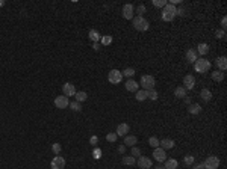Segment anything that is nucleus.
<instances>
[{"instance_id":"obj_1","label":"nucleus","mask_w":227,"mask_h":169,"mask_svg":"<svg viewBox=\"0 0 227 169\" xmlns=\"http://www.w3.org/2000/svg\"><path fill=\"white\" fill-rule=\"evenodd\" d=\"M176 15H177L176 6L171 5V3H167V5L164 6V11H162V20H164V21H173Z\"/></svg>"},{"instance_id":"obj_2","label":"nucleus","mask_w":227,"mask_h":169,"mask_svg":"<svg viewBox=\"0 0 227 169\" xmlns=\"http://www.w3.org/2000/svg\"><path fill=\"white\" fill-rule=\"evenodd\" d=\"M211 62L209 60H206V59H197L195 62H194V68H195V71L197 73H200V74H204V73H207L209 69H211Z\"/></svg>"},{"instance_id":"obj_3","label":"nucleus","mask_w":227,"mask_h":169,"mask_svg":"<svg viewBox=\"0 0 227 169\" xmlns=\"http://www.w3.org/2000/svg\"><path fill=\"white\" fill-rule=\"evenodd\" d=\"M148 21L144 18V17H139V15H136L133 17V27H135L136 30H139V32H146L148 29Z\"/></svg>"},{"instance_id":"obj_4","label":"nucleus","mask_w":227,"mask_h":169,"mask_svg":"<svg viewBox=\"0 0 227 169\" xmlns=\"http://www.w3.org/2000/svg\"><path fill=\"white\" fill-rule=\"evenodd\" d=\"M155 85H156V82H155V77H153V76H142V77H141V86H142L144 91L155 89Z\"/></svg>"},{"instance_id":"obj_5","label":"nucleus","mask_w":227,"mask_h":169,"mask_svg":"<svg viewBox=\"0 0 227 169\" xmlns=\"http://www.w3.org/2000/svg\"><path fill=\"white\" fill-rule=\"evenodd\" d=\"M108 79H109V82H111L112 85H118V83H121V80H123V74H121L120 69H111L109 74H108Z\"/></svg>"},{"instance_id":"obj_6","label":"nucleus","mask_w":227,"mask_h":169,"mask_svg":"<svg viewBox=\"0 0 227 169\" xmlns=\"http://www.w3.org/2000/svg\"><path fill=\"white\" fill-rule=\"evenodd\" d=\"M203 165H204V169H218V166H220V158L216 157V156H209Z\"/></svg>"},{"instance_id":"obj_7","label":"nucleus","mask_w":227,"mask_h":169,"mask_svg":"<svg viewBox=\"0 0 227 169\" xmlns=\"http://www.w3.org/2000/svg\"><path fill=\"white\" fill-rule=\"evenodd\" d=\"M50 168L52 169H64L65 168V158L61 157V156L58 154L56 157H53V160H52Z\"/></svg>"},{"instance_id":"obj_8","label":"nucleus","mask_w":227,"mask_h":169,"mask_svg":"<svg viewBox=\"0 0 227 169\" xmlns=\"http://www.w3.org/2000/svg\"><path fill=\"white\" fill-rule=\"evenodd\" d=\"M133 12H135V9H133V5L126 3L124 6H123V11H121V14H123V17H124L126 20H133Z\"/></svg>"},{"instance_id":"obj_9","label":"nucleus","mask_w":227,"mask_h":169,"mask_svg":"<svg viewBox=\"0 0 227 169\" xmlns=\"http://www.w3.org/2000/svg\"><path fill=\"white\" fill-rule=\"evenodd\" d=\"M55 106H56L58 109H65L70 106V101H68V97L65 95H59L55 98Z\"/></svg>"},{"instance_id":"obj_10","label":"nucleus","mask_w":227,"mask_h":169,"mask_svg":"<svg viewBox=\"0 0 227 169\" xmlns=\"http://www.w3.org/2000/svg\"><path fill=\"white\" fill-rule=\"evenodd\" d=\"M183 88L188 91V89H194V86H195V77H194L192 74H188V76H185L183 77Z\"/></svg>"},{"instance_id":"obj_11","label":"nucleus","mask_w":227,"mask_h":169,"mask_svg":"<svg viewBox=\"0 0 227 169\" xmlns=\"http://www.w3.org/2000/svg\"><path fill=\"white\" fill-rule=\"evenodd\" d=\"M153 157L156 162H165L167 160V154H165V149H162L160 147L155 148V151H153Z\"/></svg>"},{"instance_id":"obj_12","label":"nucleus","mask_w":227,"mask_h":169,"mask_svg":"<svg viewBox=\"0 0 227 169\" xmlns=\"http://www.w3.org/2000/svg\"><path fill=\"white\" fill-rule=\"evenodd\" d=\"M62 94H64L65 97H74V94H76L74 85H73V83H65V85L62 86Z\"/></svg>"},{"instance_id":"obj_13","label":"nucleus","mask_w":227,"mask_h":169,"mask_svg":"<svg viewBox=\"0 0 227 169\" xmlns=\"http://www.w3.org/2000/svg\"><path fill=\"white\" fill-rule=\"evenodd\" d=\"M215 65L216 68L220 69V71H226L227 69V57L226 56H220V57H216L215 59Z\"/></svg>"},{"instance_id":"obj_14","label":"nucleus","mask_w":227,"mask_h":169,"mask_svg":"<svg viewBox=\"0 0 227 169\" xmlns=\"http://www.w3.org/2000/svg\"><path fill=\"white\" fill-rule=\"evenodd\" d=\"M138 166L141 169H148V168H151V160L148 157H138Z\"/></svg>"},{"instance_id":"obj_15","label":"nucleus","mask_w":227,"mask_h":169,"mask_svg":"<svg viewBox=\"0 0 227 169\" xmlns=\"http://www.w3.org/2000/svg\"><path fill=\"white\" fill-rule=\"evenodd\" d=\"M159 147L162 148V149H171V148H174V140L165 137V139L159 140Z\"/></svg>"},{"instance_id":"obj_16","label":"nucleus","mask_w":227,"mask_h":169,"mask_svg":"<svg viewBox=\"0 0 227 169\" xmlns=\"http://www.w3.org/2000/svg\"><path fill=\"white\" fill-rule=\"evenodd\" d=\"M129 130H130L129 124H120L117 127V131H115V133H117V136H127Z\"/></svg>"},{"instance_id":"obj_17","label":"nucleus","mask_w":227,"mask_h":169,"mask_svg":"<svg viewBox=\"0 0 227 169\" xmlns=\"http://www.w3.org/2000/svg\"><path fill=\"white\" fill-rule=\"evenodd\" d=\"M126 89L129 91V92H136V91H138V86H139V85H138V83H136L135 80H132V79H129L127 80V82H126Z\"/></svg>"},{"instance_id":"obj_18","label":"nucleus","mask_w":227,"mask_h":169,"mask_svg":"<svg viewBox=\"0 0 227 169\" xmlns=\"http://www.w3.org/2000/svg\"><path fill=\"white\" fill-rule=\"evenodd\" d=\"M197 56H198V55H197V51H195L194 48H189V50L186 51V60H188L189 64H194V62L197 60Z\"/></svg>"},{"instance_id":"obj_19","label":"nucleus","mask_w":227,"mask_h":169,"mask_svg":"<svg viewBox=\"0 0 227 169\" xmlns=\"http://www.w3.org/2000/svg\"><path fill=\"white\" fill-rule=\"evenodd\" d=\"M138 101H146L148 98V91H144V89H138L136 91V97H135Z\"/></svg>"},{"instance_id":"obj_20","label":"nucleus","mask_w":227,"mask_h":169,"mask_svg":"<svg viewBox=\"0 0 227 169\" xmlns=\"http://www.w3.org/2000/svg\"><path fill=\"white\" fill-rule=\"evenodd\" d=\"M88 36H90V39L92 41V42H99V41H100V38H102V35L99 33V30H95V29H91L90 33H88Z\"/></svg>"},{"instance_id":"obj_21","label":"nucleus","mask_w":227,"mask_h":169,"mask_svg":"<svg viewBox=\"0 0 227 169\" xmlns=\"http://www.w3.org/2000/svg\"><path fill=\"white\" fill-rule=\"evenodd\" d=\"M188 110H189L191 115H198V113L202 112V106H200L198 103H194V104H189Z\"/></svg>"},{"instance_id":"obj_22","label":"nucleus","mask_w":227,"mask_h":169,"mask_svg":"<svg viewBox=\"0 0 227 169\" xmlns=\"http://www.w3.org/2000/svg\"><path fill=\"white\" fill-rule=\"evenodd\" d=\"M136 142H138L136 136H130V135L124 136V145H129V147H135Z\"/></svg>"},{"instance_id":"obj_23","label":"nucleus","mask_w":227,"mask_h":169,"mask_svg":"<svg viewBox=\"0 0 227 169\" xmlns=\"http://www.w3.org/2000/svg\"><path fill=\"white\" fill-rule=\"evenodd\" d=\"M165 169H177L179 166V162L176 158H170V160H165Z\"/></svg>"},{"instance_id":"obj_24","label":"nucleus","mask_w":227,"mask_h":169,"mask_svg":"<svg viewBox=\"0 0 227 169\" xmlns=\"http://www.w3.org/2000/svg\"><path fill=\"white\" fill-rule=\"evenodd\" d=\"M121 163L126 165V166H133L136 163V160H135V157H132V156H124V157L121 158Z\"/></svg>"},{"instance_id":"obj_25","label":"nucleus","mask_w":227,"mask_h":169,"mask_svg":"<svg viewBox=\"0 0 227 169\" xmlns=\"http://www.w3.org/2000/svg\"><path fill=\"white\" fill-rule=\"evenodd\" d=\"M195 51H197V55H207V51H209V45L202 42V44H198V47H197Z\"/></svg>"},{"instance_id":"obj_26","label":"nucleus","mask_w":227,"mask_h":169,"mask_svg":"<svg viewBox=\"0 0 227 169\" xmlns=\"http://www.w3.org/2000/svg\"><path fill=\"white\" fill-rule=\"evenodd\" d=\"M174 95H176V98H185L186 97V89L183 86H179L174 91Z\"/></svg>"},{"instance_id":"obj_27","label":"nucleus","mask_w":227,"mask_h":169,"mask_svg":"<svg viewBox=\"0 0 227 169\" xmlns=\"http://www.w3.org/2000/svg\"><path fill=\"white\" fill-rule=\"evenodd\" d=\"M200 97H202V100H204V101H211L212 100V92L209 89H203L200 92Z\"/></svg>"},{"instance_id":"obj_28","label":"nucleus","mask_w":227,"mask_h":169,"mask_svg":"<svg viewBox=\"0 0 227 169\" xmlns=\"http://www.w3.org/2000/svg\"><path fill=\"white\" fill-rule=\"evenodd\" d=\"M74 97H76V101H79V103H82V101H85L86 98H88V95H86V92H83V91H76V94H74Z\"/></svg>"},{"instance_id":"obj_29","label":"nucleus","mask_w":227,"mask_h":169,"mask_svg":"<svg viewBox=\"0 0 227 169\" xmlns=\"http://www.w3.org/2000/svg\"><path fill=\"white\" fill-rule=\"evenodd\" d=\"M212 79L215 80V82H223V80H224V73L216 69L215 73H212Z\"/></svg>"},{"instance_id":"obj_30","label":"nucleus","mask_w":227,"mask_h":169,"mask_svg":"<svg viewBox=\"0 0 227 169\" xmlns=\"http://www.w3.org/2000/svg\"><path fill=\"white\" fill-rule=\"evenodd\" d=\"M148 145L153 148H158L159 147V139L156 137V136H151L150 139H148Z\"/></svg>"},{"instance_id":"obj_31","label":"nucleus","mask_w":227,"mask_h":169,"mask_svg":"<svg viewBox=\"0 0 227 169\" xmlns=\"http://www.w3.org/2000/svg\"><path fill=\"white\" fill-rule=\"evenodd\" d=\"M121 74H123V76H126V77H129V79H132V77L135 76V69H133V68H126V69L123 71V73H121Z\"/></svg>"},{"instance_id":"obj_32","label":"nucleus","mask_w":227,"mask_h":169,"mask_svg":"<svg viewBox=\"0 0 227 169\" xmlns=\"http://www.w3.org/2000/svg\"><path fill=\"white\" fill-rule=\"evenodd\" d=\"M100 41H102L103 45H109L111 42H112V36H111V35H104V36L100 38Z\"/></svg>"},{"instance_id":"obj_33","label":"nucleus","mask_w":227,"mask_h":169,"mask_svg":"<svg viewBox=\"0 0 227 169\" xmlns=\"http://www.w3.org/2000/svg\"><path fill=\"white\" fill-rule=\"evenodd\" d=\"M70 107H71V110H74V112H80V110H82V106H80L79 101L70 103Z\"/></svg>"},{"instance_id":"obj_34","label":"nucleus","mask_w":227,"mask_h":169,"mask_svg":"<svg viewBox=\"0 0 227 169\" xmlns=\"http://www.w3.org/2000/svg\"><path fill=\"white\" fill-rule=\"evenodd\" d=\"M167 3H168L167 0H153V6H156V8H164Z\"/></svg>"},{"instance_id":"obj_35","label":"nucleus","mask_w":227,"mask_h":169,"mask_svg":"<svg viewBox=\"0 0 227 169\" xmlns=\"http://www.w3.org/2000/svg\"><path fill=\"white\" fill-rule=\"evenodd\" d=\"M92 157L95 158V160H100V158H102V149H100V148H94V151H92Z\"/></svg>"},{"instance_id":"obj_36","label":"nucleus","mask_w":227,"mask_h":169,"mask_svg":"<svg viewBox=\"0 0 227 169\" xmlns=\"http://www.w3.org/2000/svg\"><path fill=\"white\" fill-rule=\"evenodd\" d=\"M183 162H185V165H186V166H191V165L194 163V156H191V154L185 156V158H183Z\"/></svg>"},{"instance_id":"obj_37","label":"nucleus","mask_w":227,"mask_h":169,"mask_svg":"<svg viewBox=\"0 0 227 169\" xmlns=\"http://www.w3.org/2000/svg\"><path fill=\"white\" fill-rule=\"evenodd\" d=\"M148 98H150V100H153V101H156V100H158V92H156L155 89L148 91Z\"/></svg>"},{"instance_id":"obj_38","label":"nucleus","mask_w":227,"mask_h":169,"mask_svg":"<svg viewBox=\"0 0 227 169\" xmlns=\"http://www.w3.org/2000/svg\"><path fill=\"white\" fill-rule=\"evenodd\" d=\"M132 157H141V149L138 147H132Z\"/></svg>"},{"instance_id":"obj_39","label":"nucleus","mask_w":227,"mask_h":169,"mask_svg":"<svg viewBox=\"0 0 227 169\" xmlns=\"http://www.w3.org/2000/svg\"><path fill=\"white\" fill-rule=\"evenodd\" d=\"M61 149H62V147H61V144H53V147H52V151H53V153H55V154H59V153H61Z\"/></svg>"},{"instance_id":"obj_40","label":"nucleus","mask_w":227,"mask_h":169,"mask_svg":"<svg viewBox=\"0 0 227 169\" xmlns=\"http://www.w3.org/2000/svg\"><path fill=\"white\" fill-rule=\"evenodd\" d=\"M117 137H118L117 133H108V136H106V139H108L109 142H115V140H117Z\"/></svg>"},{"instance_id":"obj_41","label":"nucleus","mask_w":227,"mask_h":169,"mask_svg":"<svg viewBox=\"0 0 227 169\" xmlns=\"http://www.w3.org/2000/svg\"><path fill=\"white\" fill-rule=\"evenodd\" d=\"M144 12H146V6H144V5H139V6H138V9H136V14H138L139 17H142V14H144Z\"/></svg>"},{"instance_id":"obj_42","label":"nucleus","mask_w":227,"mask_h":169,"mask_svg":"<svg viewBox=\"0 0 227 169\" xmlns=\"http://www.w3.org/2000/svg\"><path fill=\"white\" fill-rule=\"evenodd\" d=\"M216 38H220V39L226 38V30H216Z\"/></svg>"},{"instance_id":"obj_43","label":"nucleus","mask_w":227,"mask_h":169,"mask_svg":"<svg viewBox=\"0 0 227 169\" xmlns=\"http://www.w3.org/2000/svg\"><path fill=\"white\" fill-rule=\"evenodd\" d=\"M97 142H99V137L97 136H91V139H90L91 145H97Z\"/></svg>"},{"instance_id":"obj_44","label":"nucleus","mask_w":227,"mask_h":169,"mask_svg":"<svg viewBox=\"0 0 227 169\" xmlns=\"http://www.w3.org/2000/svg\"><path fill=\"white\" fill-rule=\"evenodd\" d=\"M221 27H223V30H226V27H227V18L226 17L221 18Z\"/></svg>"},{"instance_id":"obj_45","label":"nucleus","mask_w":227,"mask_h":169,"mask_svg":"<svg viewBox=\"0 0 227 169\" xmlns=\"http://www.w3.org/2000/svg\"><path fill=\"white\" fill-rule=\"evenodd\" d=\"M118 153L124 154V153H126V147H124V145H120V147H118Z\"/></svg>"},{"instance_id":"obj_46","label":"nucleus","mask_w":227,"mask_h":169,"mask_svg":"<svg viewBox=\"0 0 227 169\" xmlns=\"http://www.w3.org/2000/svg\"><path fill=\"white\" fill-rule=\"evenodd\" d=\"M194 169H204V165L203 163H197V165L194 166Z\"/></svg>"},{"instance_id":"obj_47","label":"nucleus","mask_w":227,"mask_h":169,"mask_svg":"<svg viewBox=\"0 0 227 169\" xmlns=\"http://www.w3.org/2000/svg\"><path fill=\"white\" fill-rule=\"evenodd\" d=\"M92 48H94V50H100V44H99V42H94V44H92Z\"/></svg>"},{"instance_id":"obj_48","label":"nucleus","mask_w":227,"mask_h":169,"mask_svg":"<svg viewBox=\"0 0 227 169\" xmlns=\"http://www.w3.org/2000/svg\"><path fill=\"white\" fill-rule=\"evenodd\" d=\"M185 103H186V104H191V100H189L188 97H185Z\"/></svg>"},{"instance_id":"obj_49","label":"nucleus","mask_w":227,"mask_h":169,"mask_svg":"<svg viewBox=\"0 0 227 169\" xmlns=\"http://www.w3.org/2000/svg\"><path fill=\"white\" fill-rule=\"evenodd\" d=\"M5 5V0H0V6H3Z\"/></svg>"},{"instance_id":"obj_50","label":"nucleus","mask_w":227,"mask_h":169,"mask_svg":"<svg viewBox=\"0 0 227 169\" xmlns=\"http://www.w3.org/2000/svg\"><path fill=\"white\" fill-rule=\"evenodd\" d=\"M156 169H165V168H162V166H158V168H156Z\"/></svg>"}]
</instances>
